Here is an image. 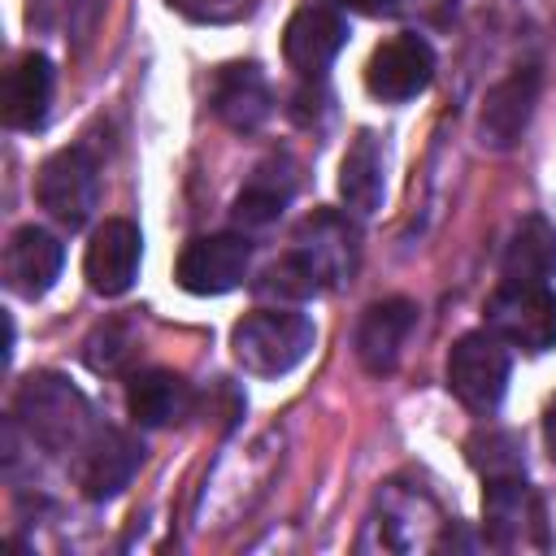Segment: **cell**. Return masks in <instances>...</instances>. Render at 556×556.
Instances as JSON below:
<instances>
[{"label":"cell","mask_w":556,"mask_h":556,"mask_svg":"<svg viewBox=\"0 0 556 556\" xmlns=\"http://www.w3.org/2000/svg\"><path fill=\"white\" fill-rule=\"evenodd\" d=\"M208 100H213V113L230 130H256L274 113V91H269V78H265V70L256 61L222 65L217 78H213Z\"/></svg>","instance_id":"obj_17"},{"label":"cell","mask_w":556,"mask_h":556,"mask_svg":"<svg viewBox=\"0 0 556 556\" xmlns=\"http://www.w3.org/2000/svg\"><path fill=\"white\" fill-rule=\"evenodd\" d=\"M295 195V165L287 156H269L252 169V178L243 182V191L235 195V226L239 230H265L282 217V208L291 204Z\"/></svg>","instance_id":"obj_20"},{"label":"cell","mask_w":556,"mask_h":556,"mask_svg":"<svg viewBox=\"0 0 556 556\" xmlns=\"http://www.w3.org/2000/svg\"><path fill=\"white\" fill-rule=\"evenodd\" d=\"M482 526L491 547H526V543H547V517L543 500L526 482V473H504V478H482Z\"/></svg>","instance_id":"obj_8"},{"label":"cell","mask_w":556,"mask_h":556,"mask_svg":"<svg viewBox=\"0 0 556 556\" xmlns=\"http://www.w3.org/2000/svg\"><path fill=\"white\" fill-rule=\"evenodd\" d=\"M313 339H317L313 321L291 308H256L230 330L235 361L256 378L291 374L313 352Z\"/></svg>","instance_id":"obj_2"},{"label":"cell","mask_w":556,"mask_h":556,"mask_svg":"<svg viewBox=\"0 0 556 556\" xmlns=\"http://www.w3.org/2000/svg\"><path fill=\"white\" fill-rule=\"evenodd\" d=\"M126 356H130V330H126L122 321L100 326V330L87 339V348H83V361H87L91 369H100V374L117 369Z\"/></svg>","instance_id":"obj_24"},{"label":"cell","mask_w":556,"mask_h":556,"mask_svg":"<svg viewBox=\"0 0 556 556\" xmlns=\"http://www.w3.org/2000/svg\"><path fill=\"white\" fill-rule=\"evenodd\" d=\"M343 43L348 22L334 4H300L282 30V56L300 78H321Z\"/></svg>","instance_id":"obj_12"},{"label":"cell","mask_w":556,"mask_h":556,"mask_svg":"<svg viewBox=\"0 0 556 556\" xmlns=\"http://www.w3.org/2000/svg\"><path fill=\"white\" fill-rule=\"evenodd\" d=\"M486 330L530 356L556 348V291L547 282L500 278L486 295Z\"/></svg>","instance_id":"obj_3"},{"label":"cell","mask_w":556,"mask_h":556,"mask_svg":"<svg viewBox=\"0 0 556 556\" xmlns=\"http://www.w3.org/2000/svg\"><path fill=\"white\" fill-rule=\"evenodd\" d=\"M13 421L43 452H78L91 439V430H96L91 426L87 395L70 378H61L52 369L30 374L17 387V395H13Z\"/></svg>","instance_id":"obj_1"},{"label":"cell","mask_w":556,"mask_h":556,"mask_svg":"<svg viewBox=\"0 0 556 556\" xmlns=\"http://www.w3.org/2000/svg\"><path fill=\"white\" fill-rule=\"evenodd\" d=\"M387 195V143L374 130H356L339 161V200L352 217H374Z\"/></svg>","instance_id":"obj_18"},{"label":"cell","mask_w":556,"mask_h":556,"mask_svg":"<svg viewBox=\"0 0 556 556\" xmlns=\"http://www.w3.org/2000/svg\"><path fill=\"white\" fill-rule=\"evenodd\" d=\"M169 4L191 22H230L248 9V0H169Z\"/></svg>","instance_id":"obj_25"},{"label":"cell","mask_w":556,"mask_h":556,"mask_svg":"<svg viewBox=\"0 0 556 556\" xmlns=\"http://www.w3.org/2000/svg\"><path fill=\"white\" fill-rule=\"evenodd\" d=\"M395 13H413L421 22H447L456 13V0H395Z\"/></svg>","instance_id":"obj_26"},{"label":"cell","mask_w":556,"mask_h":556,"mask_svg":"<svg viewBox=\"0 0 556 556\" xmlns=\"http://www.w3.org/2000/svg\"><path fill=\"white\" fill-rule=\"evenodd\" d=\"M35 195H39V208L52 222H61L65 230L87 226V217L100 204V161H96V152L83 148V143L52 152L39 165Z\"/></svg>","instance_id":"obj_5"},{"label":"cell","mask_w":556,"mask_h":556,"mask_svg":"<svg viewBox=\"0 0 556 556\" xmlns=\"http://www.w3.org/2000/svg\"><path fill=\"white\" fill-rule=\"evenodd\" d=\"M126 408L148 430L178 426L195 408V387L174 369H143L126 382Z\"/></svg>","instance_id":"obj_19"},{"label":"cell","mask_w":556,"mask_h":556,"mask_svg":"<svg viewBox=\"0 0 556 556\" xmlns=\"http://www.w3.org/2000/svg\"><path fill=\"white\" fill-rule=\"evenodd\" d=\"M52 83H56V70L43 52H26L22 61H13V70L4 74V100H0L4 126L13 130L43 126L48 104H52Z\"/></svg>","instance_id":"obj_21"},{"label":"cell","mask_w":556,"mask_h":556,"mask_svg":"<svg viewBox=\"0 0 556 556\" xmlns=\"http://www.w3.org/2000/svg\"><path fill=\"white\" fill-rule=\"evenodd\" d=\"M421 521H439V508L426 491L417 486H400V482H387L378 491V504L365 521V534H361V547H387V552H408V547H434L430 534H421Z\"/></svg>","instance_id":"obj_10"},{"label":"cell","mask_w":556,"mask_h":556,"mask_svg":"<svg viewBox=\"0 0 556 556\" xmlns=\"http://www.w3.org/2000/svg\"><path fill=\"white\" fill-rule=\"evenodd\" d=\"M300 274L313 282V291H334L343 287L352 274H356V256H361V239H356V226L334 213V208H317L308 213L295 235H291V252H287Z\"/></svg>","instance_id":"obj_4"},{"label":"cell","mask_w":556,"mask_h":556,"mask_svg":"<svg viewBox=\"0 0 556 556\" xmlns=\"http://www.w3.org/2000/svg\"><path fill=\"white\" fill-rule=\"evenodd\" d=\"M508 343L495 339L491 330L460 334L447 352V391L469 408V413H495L508 387Z\"/></svg>","instance_id":"obj_6"},{"label":"cell","mask_w":556,"mask_h":556,"mask_svg":"<svg viewBox=\"0 0 556 556\" xmlns=\"http://www.w3.org/2000/svg\"><path fill=\"white\" fill-rule=\"evenodd\" d=\"M65 248L43 226H17L4 243V287L22 300H39L61 278Z\"/></svg>","instance_id":"obj_16"},{"label":"cell","mask_w":556,"mask_h":556,"mask_svg":"<svg viewBox=\"0 0 556 556\" xmlns=\"http://www.w3.org/2000/svg\"><path fill=\"white\" fill-rule=\"evenodd\" d=\"M434 78V48L404 30V35H391L387 43L374 48L369 65H365V87L369 96L387 100V104H400V100H413L430 87Z\"/></svg>","instance_id":"obj_11"},{"label":"cell","mask_w":556,"mask_h":556,"mask_svg":"<svg viewBox=\"0 0 556 556\" xmlns=\"http://www.w3.org/2000/svg\"><path fill=\"white\" fill-rule=\"evenodd\" d=\"M500 274L517 278V282H547L556 274V226L539 213L521 217L508 248H504Z\"/></svg>","instance_id":"obj_22"},{"label":"cell","mask_w":556,"mask_h":556,"mask_svg":"<svg viewBox=\"0 0 556 556\" xmlns=\"http://www.w3.org/2000/svg\"><path fill=\"white\" fill-rule=\"evenodd\" d=\"M139 256H143V235L130 217H109L104 226H96L87 256H83V274L87 287L96 295H122L130 291L135 274H139Z\"/></svg>","instance_id":"obj_13"},{"label":"cell","mask_w":556,"mask_h":556,"mask_svg":"<svg viewBox=\"0 0 556 556\" xmlns=\"http://www.w3.org/2000/svg\"><path fill=\"white\" fill-rule=\"evenodd\" d=\"M417 326V304L404 300V295H391V300H378L361 313L356 321V361L365 365V374L382 378L400 365L404 348H408V334Z\"/></svg>","instance_id":"obj_15"},{"label":"cell","mask_w":556,"mask_h":556,"mask_svg":"<svg viewBox=\"0 0 556 556\" xmlns=\"http://www.w3.org/2000/svg\"><path fill=\"white\" fill-rule=\"evenodd\" d=\"M469 465L482 473V478H504V473H526V456H521V443L517 434L508 430H478L469 443Z\"/></svg>","instance_id":"obj_23"},{"label":"cell","mask_w":556,"mask_h":556,"mask_svg":"<svg viewBox=\"0 0 556 556\" xmlns=\"http://www.w3.org/2000/svg\"><path fill=\"white\" fill-rule=\"evenodd\" d=\"M539 83H543L539 70L534 65H521V70H513L508 78H500L486 91L482 113H478V139H482V148L504 152V148H513L526 135L530 113L539 104Z\"/></svg>","instance_id":"obj_14"},{"label":"cell","mask_w":556,"mask_h":556,"mask_svg":"<svg viewBox=\"0 0 556 556\" xmlns=\"http://www.w3.org/2000/svg\"><path fill=\"white\" fill-rule=\"evenodd\" d=\"M252 269V239L239 230L200 235L178 252L174 278L191 295H226L235 291Z\"/></svg>","instance_id":"obj_7"},{"label":"cell","mask_w":556,"mask_h":556,"mask_svg":"<svg viewBox=\"0 0 556 556\" xmlns=\"http://www.w3.org/2000/svg\"><path fill=\"white\" fill-rule=\"evenodd\" d=\"M543 439H547V452L556 460V395L547 400V413H543Z\"/></svg>","instance_id":"obj_28"},{"label":"cell","mask_w":556,"mask_h":556,"mask_svg":"<svg viewBox=\"0 0 556 556\" xmlns=\"http://www.w3.org/2000/svg\"><path fill=\"white\" fill-rule=\"evenodd\" d=\"M139 465H143V443L122 426H104V430H91V439L78 447L74 478H78V491L100 504L122 495L139 473Z\"/></svg>","instance_id":"obj_9"},{"label":"cell","mask_w":556,"mask_h":556,"mask_svg":"<svg viewBox=\"0 0 556 556\" xmlns=\"http://www.w3.org/2000/svg\"><path fill=\"white\" fill-rule=\"evenodd\" d=\"M334 4L352 13H395V0H334Z\"/></svg>","instance_id":"obj_27"}]
</instances>
